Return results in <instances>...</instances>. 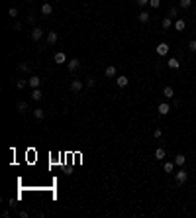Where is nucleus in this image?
Listing matches in <instances>:
<instances>
[{
  "mask_svg": "<svg viewBox=\"0 0 196 218\" xmlns=\"http://www.w3.org/2000/svg\"><path fill=\"white\" fill-rule=\"evenodd\" d=\"M190 4H192V0H179L180 8H190Z\"/></svg>",
  "mask_w": 196,
  "mask_h": 218,
  "instance_id": "obj_23",
  "label": "nucleus"
},
{
  "mask_svg": "<svg viewBox=\"0 0 196 218\" xmlns=\"http://www.w3.org/2000/svg\"><path fill=\"white\" fill-rule=\"evenodd\" d=\"M8 16H12V18H16L18 16V8H14V6H12V8L8 10Z\"/></svg>",
  "mask_w": 196,
  "mask_h": 218,
  "instance_id": "obj_28",
  "label": "nucleus"
},
{
  "mask_svg": "<svg viewBox=\"0 0 196 218\" xmlns=\"http://www.w3.org/2000/svg\"><path fill=\"white\" fill-rule=\"evenodd\" d=\"M137 2V6H145V4H149V0H135Z\"/></svg>",
  "mask_w": 196,
  "mask_h": 218,
  "instance_id": "obj_33",
  "label": "nucleus"
},
{
  "mask_svg": "<svg viewBox=\"0 0 196 218\" xmlns=\"http://www.w3.org/2000/svg\"><path fill=\"white\" fill-rule=\"evenodd\" d=\"M179 67H180L179 59H177V57H171V59H169V69H175V71H177Z\"/></svg>",
  "mask_w": 196,
  "mask_h": 218,
  "instance_id": "obj_12",
  "label": "nucleus"
},
{
  "mask_svg": "<svg viewBox=\"0 0 196 218\" xmlns=\"http://www.w3.org/2000/svg\"><path fill=\"white\" fill-rule=\"evenodd\" d=\"M137 20L141 22V24H147V22H149V14H147V12H139V14H137Z\"/></svg>",
  "mask_w": 196,
  "mask_h": 218,
  "instance_id": "obj_14",
  "label": "nucleus"
},
{
  "mask_svg": "<svg viewBox=\"0 0 196 218\" xmlns=\"http://www.w3.org/2000/svg\"><path fill=\"white\" fill-rule=\"evenodd\" d=\"M104 75H106L108 79H114V77H116V67H114V65H108L106 71H104Z\"/></svg>",
  "mask_w": 196,
  "mask_h": 218,
  "instance_id": "obj_9",
  "label": "nucleus"
},
{
  "mask_svg": "<svg viewBox=\"0 0 196 218\" xmlns=\"http://www.w3.org/2000/svg\"><path fill=\"white\" fill-rule=\"evenodd\" d=\"M57 40H59L57 32H49V33H47V43H49V45H55V43H57Z\"/></svg>",
  "mask_w": 196,
  "mask_h": 218,
  "instance_id": "obj_5",
  "label": "nucleus"
},
{
  "mask_svg": "<svg viewBox=\"0 0 196 218\" xmlns=\"http://www.w3.org/2000/svg\"><path fill=\"white\" fill-rule=\"evenodd\" d=\"M51 12H53V6H51V4H47V2L41 4V14H43V16H51Z\"/></svg>",
  "mask_w": 196,
  "mask_h": 218,
  "instance_id": "obj_7",
  "label": "nucleus"
},
{
  "mask_svg": "<svg viewBox=\"0 0 196 218\" xmlns=\"http://www.w3.org/2000/svg\"><path fill=\"white\" fill-rule=\"evenodd\" d=\"M41 37H43V30H41V28H33V30H32V40L33 41H39Z\"/></svg>",
  "mask_w": 196,
  "mask_h": 218,
  "instance_id": "obj_2",
  "label": "nucleus"
},
{
  "mask_svg": "<svg viewBox=\"0 0 196 218\" xmlns=\"http://www.w3.org/2000/svg\"><path fill=\"white\" fill-rule=\"evenodd\" d=\"M177 14H179V10H177V8H171V10H169V18H175Z\"/></svg>",
  "mask_w": 196,
  "mask_h": 218,
  "instance_id": "obj_30",
  "label": "nucleus"
},
{
  "mask_svg": "<svg viewBox=\"0 0 196 218\" xmlns=\"http://www.w3.org/2000/svg\"><path fill=\"white\" fill-rule=\"evenodd\" d=\"M175 179H177V183H179V185H182V183L188 179V175L184 173V169H180V171H177V173H175Z\"/></svg>",
  "mask_w": 196,
  "mask_h": 218,
  "instance_id": "obj_1",
  "label": "nucleus"
},
{
  "mask_svg": "<svg viewBox=\"0 0 196 218\" xmlns=\"http://www.w3.org/2000/svg\"><path fill=\"white\" fill-rule=\"evenodd\" d=\"M188 49H190V51H194V53H196V40H192V41H190V43H188Z\"/></svg>",
  "mask_w": 196,
  "mask_h": 218,
  "instance_id": "obj_29",
  "label": "nucleus"
},
{
  "mask_svg": "<svg viewBox=\"0 0 196 218\" xmlns=\"http://www.w3.org/2000/svg\"><path fill=\"white\" fill-rule=\"evenodd\" d=\"M161 136H163V132H161L159 128H155V130H153V137H161Z\"/></svg>",
  "mask_w": 196,
  "mask_h": 218,
  "instance_id": "obj_31",
  "label": "nucleus"
},
{
  "mask_svg": "<svg viewBox=\"0 0 196 218\" xmlns=\"http://www.w3.org/2000/svg\"><path fill=\"white\" fill-rule=\"evenodd\" d=\"M26 110H28V102L20 100V102H18V112H26Z\"/></svg>",
  "mask_w": 196,
  "mask_h": 218,
  "instance_id": "obj_21",
  "label": "nucleus"
},
{
  "mask_svg": "<svg viewBox=\"0 0 196 218\" xmlns=\"http://www.w3.org/2000/svg\"><path fill=\"white\" fill-rule=\"evenodd\" d=\"M32 98L33 100H41V98H43V92H41L39 89H33L32 90Z\"/></svg>",
  "mask_w": 196,
  "mask_h": 218,
  "instance_id": "obj_16",
  "label": "nucleus"
},
{
  "mask_svg": "<svg viewBox=\"0 0 196 218\" xmlns=\"http://www.w3.org/2000/svg\"><path fill=\"white\" fill-rule=\"evenodd\" d=\"M20 30H22V24H20V22H18V24H14V32H20Z\"/></svg>",
  "mask_w": 196,
  "mask_h": 218,
  "instance_id": "obj_34",
  "label": "nucleus"
},
{
  "mask_svg": "<svg viewBox=\"0 0 196 218\" xmlns=\"http://www.w3.org/2000/svg\"><path fill=\"white\" fill-rule=\"evenodd\" d=\"M157 53H159V55H167V53H169V43H159V45H157Z\"/></svg>",
  "mask_w": 196,
  "mask_h": 218,
  "instance_id": "obj_3",
  "label": "nucleus"
},
{
  "mask_svg": "<svg viewBox=\"0 0 196 218\" xmlns=\"http://www.w3.org/2000/svg\"><path fill=\"white\" fill-rule=\"evenodd\" d=\"M26 85H30V81H26V79H20V81H18V89H26Z\"/></svg>",
  "mask_w": 196,
  "mask_h": 218,
  "instance_id": "obj_25",
  "label": "nucleus"
},
{
  "mask_svg": "<svg viewBox=\"0 0 196 218\" xmlns=\"http://www.w3.org/2000/svg\"><path fill=\"white\" fill-rule=\"evenodd\" d=\"M30 69H32V67H30V63H20V71L28 73V71H30Z\"/></svg>",
  "mask_w": 196,
  "mask_h": 218,
  "instance_id": "obj_27",
  "label": "nucleus"
},
{
  "mask_svg": "<svg viewBox=\"0 0 196 218\" xmlns=\"http://www.w3.org/2000/svg\"><path fill=\"white\" fill-rule=\"evenodd\" d=\"M94 79H92V77H88V79H86V87H94Z\"/></svg>",
  "mask_w": 196,
  "mask_h": 218,
  "instance_id": "obj_32",
  "label": "nucleus"
},
{
  "mask_svg": "<svg viewBox=\"0 0 196 218\" xmlns=\"http://www.w3.org/2000/svg\"><path fill=\"white\" fill-rule=\"evenodd\" d=\"M175 28H177L179 32H182V30H184V20H177V24H175Z\"/></svg>",
  "mask_w": 196,
  "mask_h": 218,
  "instance_id": "obj_24",
  "label": "nucleus"
},
{
  "mask_svg": "<svg viewBox=\"0 0 196 218\" xmlns=\"http://www.w3.org/2000/svg\"><path fill=\"white\" fill-rule=\"evenodd\" d=\"M128 83H130V79H128V77H124V75H120V77L116 79V85H118L120 89H124V87H128Z\"/></svg>",
  "mask_w": 196,
  "mask_h": 218,
  "instance_id": "obj_4",
  "label": "nucleus"
},
{
  "mask_svg": "<svg viewBox=\"0 0 196 218\" xmlns=\"http://www.w3.org/2000/svg\"><path fill=\"white\" fill-rule=\"evenodd\" d=\"M53 61H55V63H65L67 61V57H65V53H61V51H59V53H55V57H53Z\"/></svg>",
  "mask_w": 196,
  "mask_h": 218,
  "instance_id": "obj_11",
  "label": "nucleus"
},
{
  "mask_svg": "<svg viewBox=\"0 0 196 218\" xmlns=\"http://www.w3.org/2000/svg\"><path fill=\"white\" fill-rule=\"evenodd\" d=\"M175 165H179V167L184 165V155H182V153H179L177 157H175Z\"/></svg>",
  "mask_w": 196,
  "mask_h": 218,
  "instance_id": "obj_18",
  "label": "nucleus"
},
{
  "mask_svg": "<svg viewBox=\"0 0 196 218\" xmlns=\"http://www.w3.org/2000/svg\"><path fill=\"white\" fill-rule=\"evenodd\" d=\"M33 116H35L37 120H43V116H45V112H43V108H35V110H33Z\"/></svg>",
  "mask_w": 196,
  "mask_h": 218,
  "instance_id": "obj_17",
  "label": "nucleus"
},
{
  "mask_svg": "<svg viewBox=\"0 0 196 218\" xmlns=\"http://www.w3.org/2000/svg\"><path fill=\"white\" fill-rule=\"evenodd\" d=\"M39 85H41V79H39V77H35V75H33V77H30V87H32V89H39Z\"/></svg>",
  "mask_w": 196,
  "mask_h": 218,
  "instance_id": "obj_8",
  "label": "nucleus"
},
{
  "mask_svg": "<svg viewBox=\"0 0 196 218\" xmlns=\"http://www.w3.org/2000/svg\"><path fill=\"white\" fill-rule=\"evenodd\" d=\"M149 6H151V8H159V6H161V0H149Z\"/></svg>",
  "mask_w": 196,
  "mask_h": 218,
  "instance_id": "obj_26",
  "label": "nucleus"
},
{
  "mask_svg": "<svg viewBox=\"0 0 196 218\" xmlns=\"http://www.w3.org/2000/svg\"><path fill=\"white\" fill-rule=\"evenodd\" d=\"M171 26H173V20H171V18H169V16L163 18V28H165V30H169Z\"/></svg>",
  "mask_w": 196,
  "mask_h": 218,
  "instance_id": "obj_22",
  "label": "nucleus"
},
{
  "mask_svg": "<svg viewBox=\"0 0 196 218\" xmlns=\"http://www.w3.org/2000/svg\"><path fill=\"white\" fill-rule=\"evenodd\" d=\"M79 65H81L79 59H71V61L67 63V67H69V71H77V69H79Z\"/></svg>",
  "mask_w": 196,
  "mask_h": 218,
  "instance_id": "obj_10",
  "label": "nucleus"
},
{
  "mask_svg": "<svg viewBox=\"0 0 196 218\" xmlns=\"http://www.w3.org/2000/svg\"><path fill=\"white\" fill-rule=\"evenodd\" d=\"M157 110H159V114H161V116H167V114L171 112V106L167 104V102H163V104H159V108H157Z\"/></svg>",
  "mask_w": 196,
  "mask_h": 218,
  "instance_id": "obj_6",
  "label": "nucleus"
},
{
  "mask_svg": "<svg viewBox=\"0 0 196 218\" xmlns=\"http://www.w3.org/2000/svg\"><path fill=\"white\" fill-rule=\"evenodd\" d=\"M81 89H82V83L75 79V81L71 83V90H73V92H79V90H81Z\"/></svg>",
  "mask_w": 196,
  "mask_h": 218,
  "instance_id": "obj_13",
  "label": "nucleus"
},
{
  "mask_svg": "<svg viewBox=\"0 0 196 218\" xmlns=\"http://www.w3.org/2000/svg\"><path fill=\"white\" fill-rule=\"evenodd\" d=\"M155 159H159V161H161V159H165V149H163V147L155 149Z\"/></svg>",
  "mask_w": 196,
  "mask_h": 218,
  "instance_id": "obj_19",
  "label": "nucleus"
},
{
  "mask_svg": "<svg viewBox=\"0 0 196 218\" xmlns=\"http://www.w3.org/2000/svg\"><path fill=\"white\" fill-rule=\"evenodd\" d=\"M163 97H167V98H173V97H175V90H173V87H165V89H163Z\"/></svg>",
  "mask_w": 196,
  "mask_h": 218,
  "instance_id": "obj_15",
  "label": "nucleus"
},
{
  "mask_svg": "<svg viewBox=\"0 0 196 218\" xmlns=\"http://www.w3.org/2000/svg\"><path fill=\"white\" fill-rule=\"evenodd\" d=\"M163 169L167 171V173H173V169H175V161H167L163 165Z\"/></svg>",
  "mask_w": 196,
  "mask_h": 218,
  "instance_id": "obj_20",
  "label": "nucleus"
}]
</instances>
